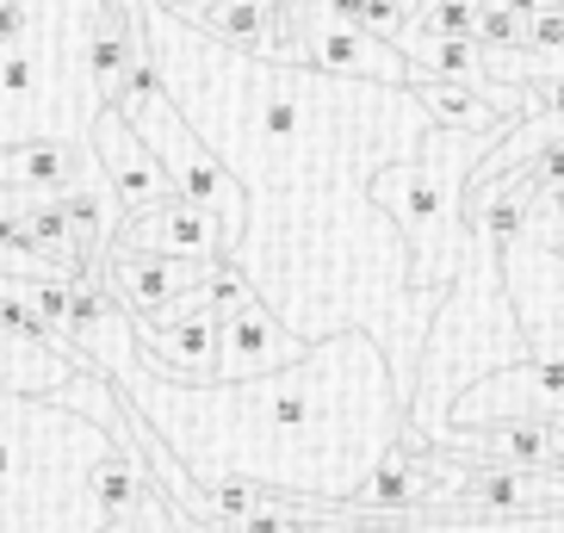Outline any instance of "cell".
Returning <instances> with one entry per match:
<instances>
[{
  "label": "cell",
  "instance_id": "cell-1",
  "mask_svg": "<svg viewBox=\"0 0 564 533\" xmlns=\"http://www.w3.org/2000/svg\"><path fill=\"white\" fill-rule=\"evenodd\" d=\"M162 94L230 167L249 199V224L230 261L249 273L254 298L299 335L360 329L379 341L403 410L415 391V353L434 304L410 292V249L391 217L366 199L384 162L415 155L434 131L410 87L335 81L212 44L199 25L143 7Z\"/></svg>",
  "mask_w": 564,
  "mask_h": 533
},
{
  "label": "cell",
  "instance_id": "cell-2",
  "mask_svg": "<svg viewBox=\"0 0 564 533\" xmlns=\"http://www.w3.org/2000/svg\"><path fill=\"white\" fill-rule=\"evenodd\" d=\"M528 341L502 292V249L484 230H465V266L447 285V298L434 304L422 353H415V391H410V428L441 447L447 440V410L459 391L502 367H521Z\"/></svg>",
  "mask_w": 564,
  "mask_h": 533
},
{
  "label": "cell",
  "instance_id": "cell-3",
  "mask_svg": "<svg viewBox=\"0 0 564 533\" xmlns=\"http://www.w3.org/2000/svg\"><path fill=\"white\" fill-rule=\"evenodd\" d=\"M502 131H429L415 143V155L403 162H384L372 181H366V199L391 217V230L403 236L410 249V292H429L441 298L465 266V193H471V174L490 150H497Z\"/></svg>",
  "mask_w": 564,
  "mask_h": 533
},
{
  "label": "cell",
  "instance_id": "cell-4",
  "mask_svg": "<svg viewBox=\"0 0 564 533\" xmlns=\"http://www.w3.org/2000/svg\"><path fill=\"white\" fill-rule=\"evenodd\" d=\"M118 118H124V124L150 143V155L162 162V174L174 181V193H181V199H193V205H205V211L217 217V230H224V261H230L236 242H242V224H249V199H242V186L230 181V167L205 150L199 131L186 124L181 106L167 100L162 87H155V94H143L131 112H118Z\"/></svg>",
  "mask_w": 564,
  "mask_h": 533
},
{
  "label": "cell",
  "instance_id": "cell-5",
  "mask_svg": "<svg viewBox=\"0 0 564 533\" xmlns=\"http://www.w3.org/2000/svg\"><path fill=\"white\" fill-rule=\"evenodd\" d=\"M87 150H94V162H100V174H106V186H112V199H118V211H124V217L181 199L174 181L162 174V162L150 155V143H143V137H137L112 106L94 112V124H87Z\"/></svg>",
  "mask_w": 564,
  "mask_h": 533
},
{
  "label": "cell",
  "instance_id": "cell-6",
  "mask_svg": "<svg viewBox=\"0 0 564 533\" xmlns=\"http://www.w3.org/2000/svg\"><path fill=\"white\" fill-rule=\"evenodd\" d=\"M304 348L311 341H299L261 298L236 304L217 329V384H249L267 379V372H285L292 360H304Z\"/></svg>",
  "mask_w": 564,
  "mask_h": 533
},
{
  "label": "cell",
  "instance_id": "cell-7",
  "mask_svg": "<svg viewBox=\"0 0 564 533\" xmlns=\"http://www.w3.org/2000/svg\"><path fill=\"white\" fill-rule=\"evenodd\" d=\"M94 181H106L94 150L63 143V137H25V143H7V155H0V186L32 205H56L63 193L94 186Z\"/></svg>",
  "mask_w": 564,
  "mask_h": 533
},
{
  "label": "cell",
  "instance_id": "cell-8",
  "mask_svg": "<svg viewBox=\"0 0 564 533\" xmlns=\"http://www.w3.org/2000/svg\"><path fill=\"white\" fill-rule=\"evenodd\" d=\"M112 249H137V254H167V261H224V230L217 217L193 199H167L150 211H131L118 224Z\"/></svg>",
  "mask_w": 564,
  "mask_h": 533
},
{
  "label": "cell",
  "instance_id": "cell-9",
  "mask_svg": "<svg viewBox=\"0 0 564 533\" xmlns=\"http://www.w3.org/2000/svg\"><path fill=\"white\" fill-rule=\"evenodd\" d=\"M193 25L212 44H230L242 56H267L280 44V0H212Z\"/></svg>",
  "mask_w": 564,
  "mask_h": 533
},
{
  "label": "cell",
  "instance_id": "cell-10",
  "mask_svg": "<svg viewBox=\"0 0 564 533\" xmlns=\"http://www.w3.org/2000/svg\"><path fill=\"white\" fill-rule=\"evenodd\" d=\"M410 94H415V106L429 112L434 131L471 137V131H502V124H514V118H502L484 94H471V87H459V81H415Z\"/></svg>",
  "mask_w": 564,
  "mask_h": 533
},
{
  "label": "cell",
  "instance_id": "cell-11",
  "mask_svg": "<svg viewBox=\"0 0 564 533\" xmlns=\"http://www.w3.org/2000/svg\"><path fill=\"white\" fill-rule=\"evenodd\" d=\"M181 521L186 515L150 483V490H143V502H137V515H131V533H181Z\"/></svg>",
  "mask_w": 564,
  "mask_h": 533
},
{
  "label": "cell",
  "instance_id": "cell-12",
  "mask_svg": "<svg viewBox=\"0 0 564 533\" xmlns=\"http://www.w3.org/2000/svg\"><path fill=\"white\" fill-rule=\"evenodd\" d=\"M25 25H32V0H0V51H7V44H19V37H25Z\"/></svg>",
  "mask_w": 564,
  "mask_h": 533
},
{
  "label": "cell",
  "instance_id": "cell-13",
  "mask_svg": "<svg viewBox=\"0 0 564 533\" xmlns=\"http://www.w3.org/2000/svg\"><path fill=\"white\" fill-rule=\"evenodd\" d=\"M143 7H162V13H174V7H181V0H143Z\"/></svg>",
  "mask_w": 564,
  "mask_h": 533
},
{
  "label": "cell",
  "instance_id": "cell-14",
  "mask_svg": "<svg viewBox=\"0 0 564 533\" xmlns=\"http://www.w3.org/2000/svg\"><path fill=\"white\" fill-rule=\"evenodd\" d=\"M403 7H410V13H415V7H422V0H403Z\"/></svg>",
  "mask_w": 564,
  "mask_h": 533
},
{
  "label": "cell",
  "instance_id": "cell-15",
  "mask_svg": "<svg viewBox=\"0 0 564 533\" xmlns=\"http://www.w3.org/2000/svg\"><path fill=\"white\" fill-rule=\"evenodd\" d=\"M558 199H564V193H558Z\"/></svg>",
  "mask_w": 564,
  "mask_h": 533
}]
</instances>
